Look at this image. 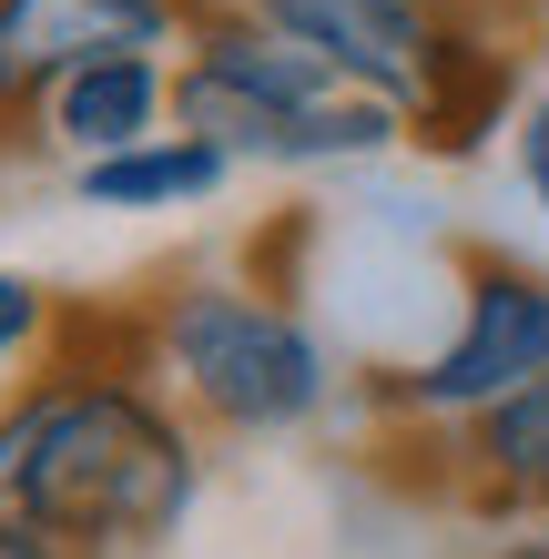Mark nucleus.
<instances>
[{"label":"nucleus","instance_id":"1","mask_svg":"<svg viewBox=\"0 0 549 559\" xmlns=\"http://www.w3.org/2000/svg\"><path fill=\"white\" fill-rule=\"evenodd\" d=\"M204 488V427L153 377L31 367L0 397V519L61 559H153Z\"/></svg>","mask_w":549,"mask_h":559},{"label":"nucleus","instance_id":"2","mask_svg":"<svg viewBox=\"0 0 549 559\" xmlns=\"http://www.w3.org/2000/svg\"><path fill=\"white\" fill-rule=\"evenodd\" d=\"M174 122L204 133L224 163H275V174H315V163H377L407 143V112L386 92L346 82L336 61L296 51L285 31L244 21L235 0H214L174 51Z\"/></svg>","mask_w":549,"mask_h":559},{"label":"nucleus","instance_id":"3","mask_svg":"<svg viewBox=\"0 0 549 559\" xmlns=\"http://www.w3.org/2000/svg\"><path fill=\"white\" fill-rule=\"evenodd\" d=\"M143 316H153V386L214 438H285V427L326 417V397H336L326 336L275 285L183 275Z\"/></svg>","mask_w":549,"mask_h":559},{"label":"nucleus","instance_id":"4","mask_svg":"<svg viewBox=\"0 0 549 559\" xmlns=\"http://www.w3.org/2000/svg\"><path fill=\"white\" fill-rule=\"evenodd\" d=\"M539 377H549V275L509 265V254H478L468 285H458V325L417 367L386 377L377 407L428 427V438H458L468 417H489L499 397H520Z\"/></svg>","mask_w":549,"mask_h":559},{"label":"nucleus","instance_id":"5","mask_svg":"<svg viewBox=\"0 0 549 559\" xmlns=\"http://www.w3.org/2000/svg\"><path fill=\"white\" fill-rule=\"evenodd\" d=\"M214 0H0V112L31 122L72 72L133 51H183Z\"/></svg>","mask_w":549,"mask_h":559},{"label":"nucleus","instance_id":"6","mask_svg":"<svg viewBox=\"0 0 549 559\" xmlns=\"http://www.w3.org/2000/svg\"><path fill=\"white\" fill-rule=\"evenodd\" d=\"M235 11L285 31V41L315 51V61H336L346 82L386 92L397 112L417 103L428 51H438V21H447V11H428V0H235Z\"/></svg>","mask_w":549,"mask_h":559},{"label":"nucleus","instance_id":"7","mask_svg":"<svg viewBox=\"0 0 549 559\" xmlns=\"http://www.w3.org/2000/svg\"><path fill=\"white\" fill-rule=\"evenodd\" d=\"M509 103H520V51L489 41L468 11H447L438 51H428V82H417V103H407V143L458 163V153H478L509 122Z\"/></svg>","mask_w":549,"mask_h":559},{"label":"nucleus","instance_id":"8","mask_svg":"<svg viewBox=\"0 0 549 559\" xmlns=\"http://www.w3.org/2000/svg\"><path fill=\"white\" fill-rule=\"evenodd\" d=\"M31 133L61 143L72 163H103V153H133L153 133H174V61L164 51H133V61H92L31 112Z\"/></svg>","mask_w":549,"mask_h":559},{"label":"nucleus","instance_id":"9","mask_svg":"<svg viewBox=\"0 0 549 559\" xmlns=\"http://www.w3.org/2000/svg\"><path fill=\"white\" fill-rule=\"evenodd\" d=\"M447 488L478 519H539L549 509V377L447 438Z\"/></svg>","mask_w":549,"mask_h":559},{"label":"nucleus","instance_id":"10","mask_svg":"<svg viewBox=\"0 0 549 559\" xmlns=\"http://www.w3.org/2000/svg\"><path fill=\"white\" fill-rule=\"evenodd\" d=\"M235 183V163H224L204 133H153L133 153H103V163H72V193L92 214H183V204H204V193Z\"/></svg>","mask_w":549,"mask_h":559},{"label":"nucleus","instance_id":"11","mask_svg":"<svg viewBox=\"0 0 549 559\" xmlns=\"http://www.w3.org/2000/svg\"><path fill=\"white\" fill-rule=\"evenodd\" d=\"M51 336H61V295L41 275H11V265H0V377L51 367Z\"/></svg>","mask_w":549,"mask_h":559},{"label":"nucleus","instance_id":"12","mask_svg":"<svg viewBox=\"0 0 549 559\" xmlns=\"http://www.w3.org/2000/svg\"><path fill=\"white\" fill-rule=\"evenodd\" d=\"M520 183H529V204L549 214V92L520 103Z\"/></svg>","mask_w":549,"mask_h":559},{"label":"nucleus","instance_id":"13","mask_svg":"<svg viewBox=\"0 0 549 559\" xmlns=\"http://www.w3.org/2000/svg\"><path fill=\"white\" fill-rule=\"evenodd\" d=\"M0 559H61V549H51V539H31L21 519H0Z\"/></svg>","mask_w":549,"mask_h":559},{"label":"nucleus","instance_id":"14","mask_svg":"<svg viewBox=\"0 0 549 559\" xmlns=\"http://www.w3.org/2000/svg\"><path fill=\"white\" fill-rule=\"evenodd\" d=\"M489 559H549V530H529V539H499Z\"/></svg>","mask_w":549,"mask_h":559},{"label":"nucleus","instance_id":"15","mask_svg":"<svg viewBox=\"0 0 549 559\" xmlns=\"http://www.w3.org/2000/svg\"><path fill=\"white\" fill-rule=\"evenodd\" d=\"M428 11H468V0H428Z\"/></svg>","mask_w":549,"mask_h":559},{"label":"nucleus","instance_id":"16","mask_svg":"<svg viewBox=\"0 0 549 559\" xmlns=\"http://www.w3.org/2000/svg\"><path fill=\"white\" fill-rule=\"evenodd\" d=\"M0 133H11V112H0Z\"/></svg>","mask_w":549,"mask_h":559},{"label":"nucleus","instance_id":"17","mask_svg":"<svg viewBox=\"0 0 549 559\" xmlns=\"http://www.w3.org/2000/svg\"><path fill=\"white\" fill-rule=\"evenodd\" d=\"M539 530H549V509H539Z\"/></svg>","mask_w":549,"mask_h":559}]
</instances>
